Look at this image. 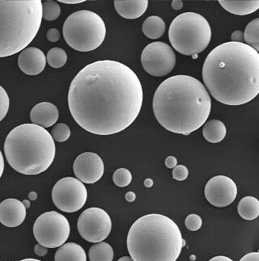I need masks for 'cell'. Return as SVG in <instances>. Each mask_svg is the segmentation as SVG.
I'll return each instance as SVG.
<instances>
[{
    "instance_id": "cell-1",
    "label": "cell",
    "mask_w": 259,
    "mask_h": 261,
    "mask_svg": "<svg viewBox=\"0 0 259 261\" xmlns=\"http://www.w3.org/2000/svg\"><path fill=\"white\" fill-rule=\"evenodd\" d=\"M67 99L70 114L81 128L94 135H111L135 121L144 92L129 66L117 61H97L76 74Z\"/></svg>"
},
{
    "instance_id": "cell-2",
    "label": "cell",
    "mask_w": 259,
    "mask_h": 261,
    "mask_svg": "<svg viewBox=\"0 0 259 261\" xmlns=\"http://www.w3.org/2000/svg\"><path fill=\"white\" fill-rule=\"evenodd\" d=\"M210 95L227 106H242L259 93V54L241 42L228 41L210 51L203 66Z\"/></svg>"
},
{
    "instance_id": "cell-3",
    "label": "cell",
    "mask_w": 259,
    "mask_h": 261,
    "mask_svg": "<svg viewBox=\"0 0 259 261\" xmlns=\"http://www.w3.org/2000/svg\"><path fill=\"white\" fill-rule=\"evenodd\" d=\"M152 107L156 120L164 129L189 135L207 121L211 99L199 80L178 74L159 85L153 96Z\"/></svg>"
},
{
    "instance_id": "cell-4",
    "label": "cell",
    "mask_w": 259,
    "mask_h": 261,
    "mask_svg": "<svg viewBox=\"0 0 259 261\" xmlns=\"http://www.w3.org/2000/svg\"><path fill=\"white\" fill-rule=\"evenodd\" d=\"M185 244L175 222L159 214L138 218L127 236V248L134 261H176Z\"/></svg>"
},
{
    "instance_id": "cell-5",
    "label": "cell",
    "mask_w": 259,
    "mask_h": 261,
    "mask_svg": "<svg viewBox=\"0 0 259 261\" xmlns=\"http://www.w3.org/2000/svg\"><path fill=\"white\" fill-rule=\"evenodd\" d=\"M4 153L8 164L16 172L38 175L52 164L56 147L46 129L35 124H23L8 134Z\"/></svg>"
},
{
    "instance_id": "cell-6",
    "label": "cell",
    "mask_w": 259,
    "mask_h": 261,
    "mask_svg": "<svg viewBox=\"0 0 259 261\" xmlns=\"http://www.w3.org/2000/svg\"><path fill=\"white\" fill-rule=\"evenodd\" d=\"M41 0H0V58L27 48L39 31Z\"/></svg>"
},
{
    "instance_id": "cell-7",
    "label": "cell",
    "mask_w": 259,
    "mask_h": 261,
    "mask_svg": "<svg viewBox=\"0 0 259 261\" xmlns=\"http://www.w3.org/2000/svg\"><path fill=\"white\" fill-rule=\"evenodd\" d=\"M173 48L186 56L197 55L206 49L211 39V29L203 16L185 12L173 20L169 30Z\"/></svg>"
},
{
    "instance_id": "cell-8",
    "label": "cell",
    "mask_w": 259,
    "mask_h": 261,
    "mask_svg": "<svg viewBox=\"0 0 259 261\" xmlns=\"http://www.w3.org/2000/svg\"><path fill=\"white\" fill-rule=\"evenodd\" d=\"M62 33L66 44L70 48L79 52H90L103 43L106 27L98 14L81 10L66 18Z\"/></svg>"
},
{
    "instance_id": "cell-9",
    "label": "cell",
    "mask_w": 259,
    "mask_h": 261,
    "mask_svg": "<svg viewBox=\"0 0 259 261\" xmlns=\"http://www.w3.org/2000/svg\"><path fill=\"white\" fill-rule=\"evenodd\" d=\"M70 226L67 218L60 213L50 211L37 218L33 225V234L38 244L46 248H59L70 236Z\"/></svg>"
},
{
    "instance_id": "cell-10",
    "label": "cell",
    "mask_w": 259,
    "mask_h": 261,
    "mask_svg": "<svg viewBox=\"0 0 259 261\" xmlns=\"http://www.w3.org/2000/svg\"><path fill=\"white\" fill-rule=\"evenodd\" d=\"M88 192L82 182L74 177H65L55 184L52 200L57 208L65 213H75L85 205Z\"/></svg>"
},
{
    "instance_id": "cell-11",
    "label": "cell",
    "mask_w": 259,
    "mask_h": 261,
    "mask_svg": "<svg viewBox=\"0 0 259 261\" xmlns=\"http://www.w3.org/2000/svg\"><path fill=\"white\" fill-rule=\"evenodd\" d=\"M141 63L145 71L150 75L164 76L175 67V53L174 49L164 42H152L143 50Z\"/></svg>"
},
{
    "instance_id": "cell-12",
    "label": "cell",
    "mask_w": 259,
    "mask_h": 261,
    "mask_svg": "<svg viewBox=\"0 0 259 261\" xmlns=\"http://www.w3.org/2000/svg\"><path fill=\"white\" fill-rule=\"evenodd\" d=\"M77 228L80 236L86 241L101 243L110 234L111 218L102 208H88L79 217Z\"/></svg>"
},
{
    "instance_id": "cell-13",
    "label": "cell",
    "mask_w": 259,
    "mask_h": 261,
    "mask_svg": "<svg viewBox=\"0 0 259 261\" xmlns=\"http://www.w3.org/2000/svg\"><path fill=\"white\" fill-rule=\"evenodd\" d=\"M205 197L213 206L223 208L231 205L238 195L236 184L225 175H217L205 186Z\"/></svg>"
},
{
    "instance_id": "cell-14",
    "label": "cell",
    "mask_w": 259,
    "mask_h": 261,
    "mask_svg": "<svg viewBox=\"0 0 259 261\" xmlns=\"http://www.w3.org/2000/svg\"><path fill=\"white\" fill-rule=\"evenodd\" d=\"M73 171L82 183L94 184L102 179L105 172L103 160L98 154L84 152L76 159Z\"/></svg>"
},
{
    "instance_id": "cell-15",
    "label": "cell",
    "mask_w": 259,
    "mask_h": 261,
    "mask_svg": "<svg viewBox=\"0 0 259 261\" xmlns=\"http://www.w3.org/2000/svg\"><path fill=\"white\" fill-rule=\"evenodd\" d=\"M46 59L40 49L29 47L21 51L18 58V66L27 75H37L45 69Z\"/></svg>"
},
{
    "instance_id": "cell-16",
    "label": "cell",
    "mask_w": 259,
    "mask_h": 261,
    "mask_svg": "<svg viewBox=\"0 0 259 261\" xmlns=\"http://www.w3.org/2000/svg\"><path fill=\"white\" fill-rule=\"evenodd\" d=\"M26 218V208L17 199L9 198L0 203V222L8 227H16Z\"/></svg>"
},
{
    "instance_id": "cell-17",
    "label": "cell",
    "mask_w": 259,
    "mask_h": 261,
    "mask_svg": "<svg viewBox=\"0 0 259 261\" xmlns=\"http://www.w3.org/2000/svg\"><path fill=\"white\" fill-rule=\"evenodd\" d=\"M59 109L54 103L41 102L32 109L30 119L33 124L45 129L55 125L59 119Z\"/></svg>"
},
{
    "instance_id": "cell-18",
    "label": "cell",
    "mask_w": 259,
    "mask_h": 261,
    "mask_svg": "<svg viewBox=\"0 0 259 261\" xmlns=\"http://www.w3.org/2000/svg\"><path fill=\"white\" fill-rule=\"evenodd\" d=\"M148 0H115L114 7L117 13L129 20L142 16L147 11Z\"/></svg>"
},
{
    "instance_id": "cell-19",
    "label": "cell",
    "mask_w": 259,
    "mask_h": 261,
    "mask_svg": "<svg viewBox=\"0 0 259 261\" xmlns=\"http://www.w3.org/2000/svg\"><path fill=\"white\" fill-rule=\"evenodd\" d=\"M224 10L237 16H246L253 13L259 8L258 0H220Z\"/></svg>"
},
{
    "instance_id": "cell-20",
    "label": "cell",
    "mask_w": 259,
    "mask_h": 261,
    "mask_svg": "<svg viewBox=\"0 0 259 261\" xmlns=\"http://www.w3.org/2000/svg\"><path fill=\"white\" fill-rule=\"evenodd\" d=\"M55 261H87V255L81 246L75 243H67L57 250Z\"/></svg>"
},
{
    "instance_id": "cell-21",
    "label": "cell",
    "mask_w": 259,
    "mask_h": 261,
    "mask_svg": "<svg viewBox=\"0 0 259 261\" xmlns=\"http://www.w3.org/2000/svg\"><path fill=\"white\" fill-rule=\"evenodd\" d=\"M226 126L219 120H210L203 125V135L207 142L218 143L226 136Z\"/></svg>"
},
{
    "instance_id": "cell-22",
    "label": "cell",
    "mask_w": 259,
    "mask_h": 261,
    "mask_svg": "<svg viewBox=\"0 0 259 261\" xmlns=\"http://www.w3.org/2000/svg\"><path fill=\"white\" fill-rule=\"evenodd\" d=\"M142 30L143 33L149 39H158L164 35L166 23L160 16H151L144 22Z\"/></svg>"
},
{
    "instance_id": "cell-23",
    "label": "cell",
    "mask_w": 259,
    "mask_h": 261,
    "mask_svg": "<svg viewBox=\"0 0 259 261\" xmlns=\"http://www.w3.org/2000/svg\"><path fill=\"white\" fill-rule=\"evenodd\" d=\"M238 214L245 220H254L259 216V201L253 197H246L240 201Z\"/></svg>"
},
{
    "instance_id": "cell-24",
    "label": "cell",
    "mask_w": 259,
    "mask_h": 261,
    "mask_svg": "<svg viewBox=\"0 0 259 261\" xmlns=\"http://www.w3.org/2000/svg\"><path fill=\"white\" fill-rule=\"evenodd\" d=\"M88 257L90 261H113V248L105 242L94 244L88 251Z\"/></svg>"
},
{
    "instance_id": "cell-25",
    "label": "cell",
    "mask_w": 259,
    "mask_h": 261,
    "mask_svg": "<svg viewBox=\"0 0 259 261\" xmlns=\"http://www.w3.org/2000/svg\"><path fill=\"white\" fill-rule=\"evenodd\" d=\"M244 39L246 45H249L256 51L259 49V19L256 18L249 22L244 33Z\"/></svg>"
},
{
    "instance_id": "cell-26",
    "label": "cell",
    "mask_w": 259,
    "mask_h": 261,
    "mask_svg": "<svg viewBox=\"0 0 259 261\" xmlns=\"http://www.w3.org/2000/svg\"><path fill=\"white\" fill-rule=\"evenodd\" d=\"M45 59L48 64L52 68L59 69L66 64L67 55L64 49H61L59 47H55L47 53Z\"/></svg>"
},
{
    "instance_id": "cell-27",
    "label": "cell",
    "mask_w": 259,
    "mask_h": 261,
    "mask_svg": "<svg viewBox=\"0 0 259 261\" xmlns=\"http://www.w3.org/2000/svg\"><path fill=\"white\" fill-rule=\"evenodd\" d=\"M61 8L59 4L52 0L42 4V18L47 21H54L60 16Z\"/></svg>"
},
{
    "instance_id": "cell-28",
    "label": "cell",
    "mask_w": 259,
    "mask_h": 261,
    "mask_svg": "<svg viewBox=\"0 0 259 261\" xmlns=\"http://www.w3.org/2000/svg\"><path fill=\"white\" fill-rule=\"evenodd\" d=\"M51 135L53 139L57 142H66L70 138V129L65 123H59L53 127Z\"/></svg>"
},
{
    "instance_id": "cell-29",
    "label": "cell",
    "mask_w": 259,
    "mask_h": 261,
    "mask_svg": "<svg viewBox=\"0 0 259 261\" xmlns=\"http://www.w3.org/2000/svg\"><path fill=\"white\" fill-rule=\"evenodd\" d=\"M113 180L119 187H127L132 181V175L127 168H119L113 173Z\"/></svg>"
},
{
    "instance_id": "cell-30",
    "label": "cell",
    "mask_w": 259,
    "mask_h": 261,
    "mask_svg": "<svg viewBox=\"0 0 259 261\" xmlns=\"http://www.w3.org/2000/svg\"><path fill=\"white\" fill-rule=\"evenodd\" d=\"M10 107V99L6 91L0 86V121L6 117Z\"/></svg>"
},
{
    "instance_id": "cell-31",
    "label": "cell",
    "mask_w": 259,
    "mask_h": 261,
    "mask_svg": "<svg viewBox=\"0 0 259 261\" xmlns=\"http://www.w3.org/2000/svg\"><path fill=\"white\" fill-rule=\"evenodd\" d=\"M185 226L191 231H196L201 228L203 225V221L200 216L198 215H190L186 217L185 220Z\"/></svg>"
},
{
    "instance_id": "cell-32",
    "label": "cell",
    "mask_w": 259,
    "mask_h": 261,
    "mask_svg": "<svg viewBox=\"0 0 259 261\" xmlns=\"http://www.w3.org/2000/svg\"><path fill=\"white\" fill-rule=\"evenodd\" d=\"M189 175L188 168L184 165H177L173 170V177L178 181H183Z\"/></svg>"
},
{
    "instance_id": "cell-33",
    "label": "cell",
    "mask_w": 259,
    "mask_h": 261,
    "mask_svg": "<svg viewBox=\"0 0 259 261\" xmlns=\"http://www.w3.org/2000/svg\"><path fill=\"white\" fill-rule=\"evenodd\" d=\"M46 38L51 42L55 43V42L59 41V38H60V33L57 29H51L47 31Z\"/></svg>"
},
{
    "instance_id": "cell-34",
    "label": "cell",
    "mask_w": 259,
    "mask_h": 261,
    "mask_svg": "<svg viewBox=\"0 0 259 261\" xmlns=\"http://www.w3.org/2000/svg\"><path fill=\"white\" fill-rule=\"evenodd\" d=\"M231 40L233 42H241V43H244L243 41H245L244 39V33L242 31H235L232 33V36H231Z\"/></svg>"
},
{
    "instance_id": "cell-35",
    "label": "cell",
    "mask_w": 259,
    "mask_h": 261,
    "mask_svg": "<svg viewBox=\"0 0 259 261\" xmlns=\"http://www.w3.org/2000/svg\"><path fill=\"white\" fill-rule=\"evenodd\" d=\"M240 261H259L258 252H250L247 255H244Z\"/></svg>"
},
{
    "instance_id": "cell-36",
    "label": "cell",
    "mask_w": 259,
    "mask_h": 261,
    "mask_svg": "<svg viewBox=\"0 0 259 261\" xmlns=\"http://www.w3.org/2000/svg\"><path fill=\"white\" fill-rule=\"evenodd\" d=\"M177 165V159L174 156H168L166 160V166L168 168L174 169L176 166Z\"/></svg>"
},
{
    "instance_id": "cell-37",
    "label": "cell",
    "mask_w": 259,
    "mask_h": 261,
    "mask_svg": "<svg viewBox=\"0 0 259 261\" xmlns=\"http://www.w3.org/2000/svg\"><path fill=\"white\" fill-rule=\"evenodd\" d=\"M34 252H35L36 255H38V256H44V255H46L47 252H48V249L45 247H43L41 244H37L35 246V248H34Z\"/></svg>"
},
{
    "instance_id": "cell-38",
    "label": "cell",
    "mask_w": 259,
    "mask_h": 261,
    "mask_svg": "<svg viewBox=\"0 0 259 261\" xmlns=\"http://www.w3.org/2000/svg\"><path fill=\"white\" fill-rule=\"evenodd\" d=\"M183 7V2L180 1V0H174L172 2V8H174V10H180Z\"/></svg>"
},
{
    "instance_id": "cell-39",
    "label": "cell",
    "mask_w": 259,
    "mask_h": 261,
    "mask_svg": "<svg viewBox=\"0 0 259 261\" xmlns=\"http://www.w3.org/2000/svg\"><path fill=\"white\" fill-rule=\"evenodd\" d=\"M126 200H127L128 202H133V201H135V198H136V195H135V193H133V192H129L126 194V197H125Z\"/></svg>"
},
{
    "instance_id": "cell-40",
    "label": "cell",
    "mask_w": 259,
    "mask_h": 261,
    "mask_svg": "<svg viewBox=\"0 0 259 261\" xmlns=\"http://www.w3.org/2000/svg\"><path fill=\"white\" fill-rule=\"evenodd\" d=\"M209 261H233L229 257L224 256V255H218V256H215L213 259H210Z\"/></svg>"
},
{
    "instance_id": "cell-41",
    "label": "cell",
    "mask_w": 259,
    "mask_h": 261,
    "mask_svg": "<svg viewBox=\"0 0 259 261\" xmlns=\"http://www.w3.org/2000/svg\"><path fill=\"white\" fill-rule=\"evenodd\" d=\"M4 171V156H3L2 152L0 150V178L2 176L3 173Z\"/></svg>"
},
{
    "instance_id": "cell-42",
    "label": "cell",
    "mask_w": 259,
    "mask_h": 261,
    "mask_svg": "<svg viewBox=\"0 0 259 261\" xmlns=\"http://www.w3.org/2000/svg\"><path fill=\"white\" fill-rule=\"evenodd\" d=\"M59 2L66 4H76L84 3V0H59Z\"/></svg>"
},
{
    "instance_id": "cell-43",
    "label": "cell",
    "mask_w": 259,
    "mask_h": 261,
    "mask_svg": "<svg viewBox=\"0 0 259 261\" xmlns=\"http://www.w3.org/2000/svg\"><path fill=\"white\" fill-rule=\"evenodd\" d=\"M145 185L147 188H151L153 185V180L152 179H145Z\"/></svg>"
},
{
    "instance_id": "cell-44",
    "label": "cell",
    "mask_w": 259,
    "mask_h": 261,
    "mask_svg": "<svg viewBox=\"0 0 259 261\" xmlns=\"http://www.w3.org/2000/svg\"><path fill=\"white\" fill-rule=\"evenodd\" d=\"M29 197H30V200H32V201H35L36 199L37 198V194L35 192H31L30 193V195H29Z\"/></svg>"
},
{
    "instance_id": "cell-45",
    "label": "cell",
    "mask_w": 259,
    "mask_h": 261,
    "mask_svg": "<svg viewBox=\"0 0 259 261\" xmlns=\"http://www.w3.org/2000/svg\"><path fill=\"white\" fill-rule=\"evenodd\" d=\"M117 261H134L131 257H129V256H123V257L120 258Z\"/></svg>"
},
{
    "instance_id": "cell-46",
    "label": "cell",
    "mask_w": 259,
    "mask_h": 261,
    "mask_svg": "<svg viewBox=\"0 0 259 261\" xmlns=\"http://www.w3.org/2000/svg\"><path fill=\"white\" fill-rule=\"evenodd\" d=\"M23 205H25V207H26V210L27 208H30V201H28V200H25V201H23Z\"/></svg>"
},
{
    "instance_id": "cell-47",
    "label": "cell",
    "mask_w": 259,
    "mask_h": 261,
    "mask_svg": "<svg viewBox=\"0 0 259 261\" xmlns=\"http://www.w3.org/2000/svg\"><path fill=\"white\" fill-rule=\"evenodd\" d=\"M19 261H41L39 260V259H33V258H30V259H21V260Z\"/></svg>"
}]
</instances>
